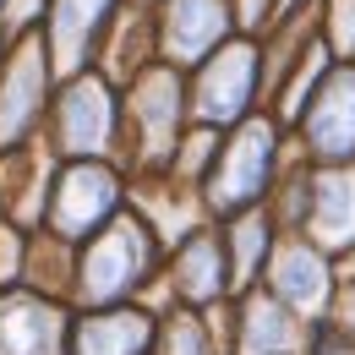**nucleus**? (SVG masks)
Listing matches in <instances>:
<instances>
[{"label":"nucleus","mask_w":355,"mask_h":355,"mask_svg":"<svg viewBox=\"0 0 355 355\" xmlns=\"http://www.w3.org/2000/svg\"><path fill=\"white\" fill-rule=\"evenodd\" d=\"M164 268V246L137 214L110 219L93 241L77 246V284H71V306L98 311V306H126L137 301Z\"/></svg>","instance_id":"nucleus-1"},{"label":"nucleus","mask_w":355,"mask_h":355,"mask_svg":"<svg viewBox=\"0 0 355 355\" xmlns=\"http://www.w3.org/2000/svg\"><path fill=\"white\" fill-rule=\"evenodd\" d=\"M273 180H279V121L246 115L241 126H230V142L202 175V208L208 219H235L246 208H263Z\"/></svg>","instance_id":"nucleus-2"},{"label":"nucleus","mask_w":355,"mask_h":355,"mask_svg":"<svg viewBox=\"0 0 355 355\" xmlns=\"http://www.w3.org/2000/svg\"><path fill=\"white\" fill-rule=\"evenodd\" d=\"M121 214H126V180H121V170H110L104 159H71L49 180L44 224L39 230L83 246V241H93L104 224L121 219Z\"/></svg>","instance_id":"nucleus-3"},{"label":"nucleus","mask_w":355,"mask_h":355,"mask_svg":"<svg viewBox=\"0 0 355 355\" xmlns=\"http://www.w3.org/2000/svg\"><path fill=\"white\" fill-rule=\"evenodd\" d=\"M126 115L137 137V175H164L180 148V121H186V88L175 66H142L126 83Z\"/></svg>","instance_id":"nucleus-4"},{"label":"nucleus","mask_w":355,"mask_h":355,"mask_svg":"<svg viewBox=\"0 0 355 355\" xmlns=\"http://www.w3.org/2000/svg\"><path fill=\"white\" fill-rule=\"evenodd\" d=\"M263 83V49L252 39H224L202 71H197V93H191V115L214 132V126H241L252 115V98Z\"/></svg>","instance_id":"nucleus-5"},{"label":"nucleus","mask_w":355,"mask_h":355,"mask_svg":"<svg viewBox=\"0 0 355 355\" xmlns=\"http://www.w3.org/2000/svg\"><path fill=\"white\" fill-rule=\"evenodd\" d=\"M159 279H164V290H170V306H186V311H214V306H224V301H235L219 224H202V230H191L186 241H175Z\"/></svg>","instance_id":"nucleus-6"},{"label":"nucleus","mask_w":355,"mask_h":355,"mask_svg":"<svg viewBox=\"0 0 355 355\" xmlns=\"http://www.w3.org/2000/svg\"><path fill=\"white\" fill-rule=\"evenodd\" d=\"M263 284L311 328V322H322L328 306H334V284H339V273H334V257H322L306 235H279V246H273V257H268Z\"/></svg>","instance_id":"nucleus-7"},{"label":"nucleus","mask_w":355,"mask_h":355,"mask_svg":"<svg viewBox=\"0 0 355 355\" xmlns=\"http://www.w3.org/2000/svg\"><path fill=\"white\" fill-rule=\"evenodd\" d=\"M55 148L66 159H104L115 148V93L104 77L77 71L55 98Z\"/></svg>","instance_id":"nucleus-8"},{"label":"nucleus","mask_w":355,"mask_h":355,"mask_svg":"<svg viewBox=\"0 0 355 355\" xmlns=\"http://www.w3.org/2000/svg\"><path fill=\"white\" fill-rule=\"evenodd\" d=\"M301 121V148L317 164H350L355 159V66H328V77L311 88Z\"/></svg>","instance_id":"nucleus-9"},{"label":"nucleus","mask_w":355,"mask_h":355,"mask_svg":"<svg viewBox=\"0 0 355 355\" xmlns=\"http://www.w3.org/2000/svg\"><path fill=\"white\" fill-rule=\"evenodd\" d=\"M44 55H49L44 33H33V39H22V44L11 49L6 66H0V153L17 148L22 137L44 121L49 77H55V66H49Z\"/></svg>","instance_id":"nucleus-10"},{"label":"nucleus","mask_w":355,"mask_h":355,"mask_svg":"<svg viewBox=\"0 0 355 355\" xmlns=\"http://www.w3.org/2000/svg\"><path fill=\"white\" fill-rule=\"evenodd\" d=\"M224 317H230L224 322L230 328V355H301V345H306V322L268 284L241 290Z\"/></svg>","instance_id":"nucleus-11"},{"label":"nucleus","mask_w":355,"mask_h":355,"mask_svg":"<svg viewBox=\"0 0 355 355\" xmlns=\"http://www.w3.org/2000/svg\"><path fill=\"white\" fill-rule=\"evenodd\" d=\"M301 235L322 257H355V170L350 164H311V197H306Z\"/></svg>","instance_id":"nucleus-12"},{"label":"nucleus","mask_w":355,"mask_h":355,"mask_svg":"<svg viewBox=\"0 0 355 355\" xmlns=\"http://www.w3.org/2000/svg\"><path fill=\"white\" fill-rule=\"evenodd\" d=\"M71 306L44 301L33 290H0V355H66Z\"/></svg>","instance_id":"nucleus-13"},{"label":"nucleus","mask_w":355,"mask_h":355,"mask_svg":"<svg viewBox=\"0 0 355 355\" xmlns=\"http://www.w3.org/2000/svg\"><path fill=\"white\" fill-rule=\"evenodd\" d=\"M230 39V6L224 0H164L159 11V49L164 66H202Z\"/></svg>","instance_id":"nucleus-14"},{"label":"nucleus","mask_w":355,"mask_h":355,"mask_svg":"<svg viewBox=\"0 0 355 355\" xmlns=\"http://www.w3.org/2000/svg\"><path fill=\"white\" fill-rule=\"evenodd\" d=\"M153 334H159V311H148L142 301L77 311L66 355H153Z\"/></svg>","instance_id":"nucleus-15"},{"label":"nucleus","mask_w":355,"mask_h":355,"mask_svg":"<svg viewBox=\"0 0 355 355\" xmlns=\"http://www.w3.org/2000/svg\"><path fill=\"white\" fill-rule=\"evenodd\" d=\"M110 22H115V0H55L49 33H44V49L55 55L49 66H55L60 77H77Z\"/></svg>","instance_id":"nucleus-16"},{"label":"nucleus","mask_w":355,"mask_h":355,"mask_svg":"<svg viewBox=\"0 0 355 355\" xmlns=\"http://www.w3.org/2000/svg\"><path fill=\"white\" fill-rule=\"evenodd\" d=\"M219 235H224V257H230V284H235V295L252 290V284H263L268 257H273V246H279V224L268 219V208H246V214L224 219Z\"/></svg>","instance_id":"nucleus-17"},{"label":"nucleus","mask_w":355,"mask_h":355,"mask_svg":"<svg viewBox=\"0 0 355 355\" xmlns=\"http://www.w3.org/2000/svg\"><path fill=\"white\" fill-rule=\"evenodd\" d=\"M153 355H219V322H214V311H186V306L159 311Z\"/></svg>","instance_id":"nucleus-18"},{"label":"nucleus","mask_w":355,"mask_h":355,"mask_svg":"<svg viewBox=\"0 0 355 355\" xmlns=\"http://www.w3.org/2000/svg\"><path fill=\"white\" fill-rule=\"evenodd\" d=\"M22 257H28V235L17 224L0 219V290H17L22 284Z\"/></svg>","instance_id":"nucleus-19"},{"label":"nucleus","mask_w":355,"mask_h":355,"mask_svg":"<svg viewBox=\"0 0 355 355\" xmlns=\"http://www.w3.org/2000/svg\"><path fill=\"white\" fill-rule=\"evenodd\" d=\"M328 49L334 60L355 55V0H328Z\"/></svg>","instance_id":"nucleus-20"}]
</instances>
